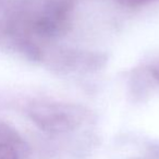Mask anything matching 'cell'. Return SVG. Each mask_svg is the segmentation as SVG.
I'll return each mask as SVG.
<instances>
[{"mask_svg":"<svg viewBox=\"0 0 159 159\" xmlns=\"http://www.w3.org/2000/svg\"><path fill=\"white\" fill-rule=\"evenodd\" d=\"M27 116L44 132L63 134L81 128L89 119V111L73 102L45 99L30 104Z\"/></svg>","mask_w":159,"mask_h":159,"instance_id":"obj_1","label":"cell"},{"mask_svg":"<svg viewBox=\"0 0 159 159\" xmlns=\"http://www.w3.org/2000/svg\"><path fill=\"white\" fill-rule=\"evenodd\" d=\"M0 159H20V139L7 128L0 129Z\"/></svg>","mask_w":159,"mask_h":159,"instance_id":"obj_2","label":"cell"},{"mask_svg":"<svg viewBox=\"0 0 159 159\" xmlns=\"http://www.w3.org/2000/svg\"><path fill=\"white\" fill-rule=\"evenodd\" d=\"M149 71H150V74L152 75V77L159 83V62L152 64V66H150Z\"/></svg>","mask_w":159,"mask_h":159,"instance_id":"obj_3","label":"cell"}]
</instances>
